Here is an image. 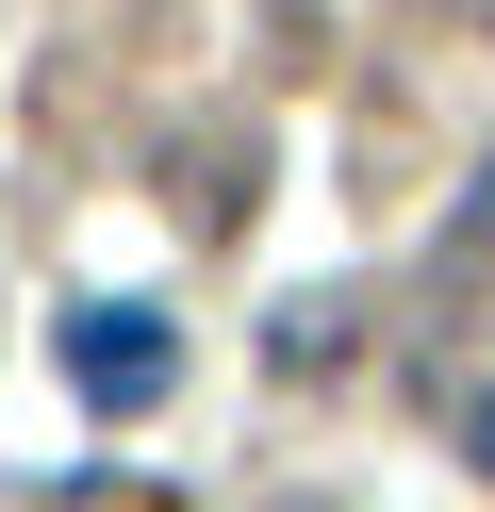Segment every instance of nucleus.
Instances as JSON below:
<instances>
[{
    "mask_svg": "<svg viewBox=\"0 0 495 512\" xmlns=\"http://www.w3.org/2000/svg\"><path fill=\"white\" fill-rule=\"evenodd\" d=\"M66 380H83L99 413H149L165 380H182V331L132 314V298H83V314H66Z\"/></svg>",
    "mask_w": 495,
    "mask_h": 512,
    "instance_id": "obj_1",
    "label": "nucleus"
},
{
    "mask_svg": "<svg viewBox=\"0 0 495 512\" xmlns=\"http://www.w3.org/2000/svg\"><path fill=\"white\" fill-rule=\"evenodd\" d=\"M446 446H462V463L495 479V380H462V397H446Z\"/></svg>",
    "mask_w": 495,
    "mask_h": 512,
    "instance_id": "obj_2",
    "label": "nucleus"
},
{
    "mask_svg": "<svg viewBox=\"0 0 495 512\" xmlns=\"http://www.w3.org/2000/svg\"><path fill=\"white\" fill-rule=\"evenodd\" d=\"M479 248H495V182H479Z\"/></svg>",
    "mask_w": 495,
    "mask_h": 512,
    "instance_id": "obj_3",
    "label": "nucleus"
}]
</instances>
